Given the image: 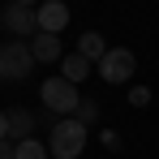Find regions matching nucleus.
<instances>
[{"instance_id":"obj_2","label":"nucleus","mask_w":159,"mask_h":159,"mask_svg":"<svg viewBox=\"0 0 159 159\" xmlns=\"http://www.w3.org/2000/svg\"><path fill=\"white\" fill-rule=\"evenodd\" d=\"M39 99H43V107L56 112V116H73L78 103H82V90L69 78H48L43 86H39Z\"/></svg>"},{"instance_id":"obj_5","label":"nucleus","mask_w":159,"mask_h":159,"mask_svg":"<svg viewBox=\"0 0 159 159\" xmlns=\"http://www.w3.org/2000/svg\"><path fill=\"white\" fill-rule=\"evenodd\" d=\"M0 22L9 26L13 39H34V34H39V13H34L30 4H13V0H9L4 13H0Z\"/></svg>"},{"instance_id":"obj_9","label":"nucleus","mask_w":159,"mask_h":159,"mask_svg":"<svg viewBox=\"0 0 159 159\" xmlns=\"http://www.w3.org/2000/svg\"><path fill=\"white\" fill-rule=\"evenodd\" d=\"M60 78H69L73 86L86 82V78H90V60H86L82 52H65V60H60Z\"/></svg>"},{"instance_id":"obj_14","label":"nucleus","mask_w":159,"mask_h":159,"mask_svg":"<svg viewBox=\"0 0 159 159\" xmlns=\"http://www.w3.org/2000/svg\"><path fill=\"white\" fill-rule=\"evenodd\" d=\"M9 138V112H0V142Z\"/></svg>"},{"instance_id":"obj_16","label":"nucleus","mask_w":159,"mask_h":159,"mask_svg":"<svg viewBox=\"0 0 159 159\" xmlns=\"http://www.w3.org/2000/svg\"><path fill=\"white\" fill-rule=\"evenodd\" d=\"M13 4H30V9H34V4H43V0H13Z\"/></svg>"},{"instance_id":"obj_12","label":"nucleus","mask_w":159,"mask_h":159,"mask_svg":"<svg viewBox=\"0 0 159 159\" xmlns=\"http://www.w3.org/2000/svg\"><path fill=\"white\" fill-rule=\"evenodd\" d=\"M78 120L90 129V125L99 120V103H95V99H82V103H78Z\"/></svg>"},{"instance_id":"obj_1","label":"nucleus","mask_w":159,"mask_h":159,"mask_svg":"<svg viewBox=\"0 0 159 159\" xmlns=\"http://www.w3.org/2000/svg\"><path fill=\"white\" fill-rule=\"evenodd\" d=\"M86 142H90V129L78 116H60L52 125V133H48V155L52 159H78L86 151Z\"/></svg>"},{"instance_id":"obj_11","label":"nucleus","mask_w":159,"mask_h":159,"mask_svg":"<svg viewBox=\"0 0 159 159\" xmlns=\"http://www.w3.org/2000/svg\"><path fill=\"white\" fill-rule=\"evenodd\" d=\"M13 159H48V146L39 138H26V142H13Z\"/></svg>"},{"instance_id":"obj_17","label":"nucleus","mask_w":159,"mask_h":159,"mask_svg":"<svg viewBox=\"0 0 159 159\" xmlns=\"http://www.w3.org/2000/svg\"><path fill=\"white\" fill-rule=\"evenodd\" d=\"M0 82H4V69H0Z\"/></svg>"},{"instance_id":"obj_6","label":"nucleus","mask_w":159,"mask_h":159,"mask_svg":"<svg viewBox=\"0 0 159 159\" xmlns=\"http://www.w3.org/2000/svg\"><path fill=\"white\" fill-rule=\"evenodd\" d=\"M34 13H39V30L43 34H60V30L69 26V4L65 0H43Z\"/></svg>"},{"instance_id":"obj_13","label":"nucleus","mask_w":159,"mask_h":159,"mask_svg":"<svg viewBox=\"0 0 159 159\" xmlns=\"http://www.w3.org/2000/svg\"><path fill=\"white\" fill-rule=\"evenodd\" d=\"M129 103L133 107H146V103H151V90H146V86H133V90H129Z\"/></svg>"},{"instance_id":"obj_10","label":"nucleus","mask_w":159,"mask_h":159,"mask_svg":"<svg viewBox=\"0 0 159 159\" xmlns=\"http://www.w3.org/2000/svg\"><path fill=\"white\" fill-rule=\"evenodd\" d=\"M73 52H82L90 65H99V60L107 56V43H103V34H99V30H86V34L78 39V48H73Z\"/></svg>"},{"instance_id":"obj_8","label":"nucleus","mask_w":159,"mask_h":159,"mask_svg":"<svg viewBox=\"0 0 159 159\" xmlns=\"http://www.w3.org/2000/svg\"><path fill=\"white\" fill-rule=\"evenodd\" d=\"M34 112L30 107H13L9 112V142H26V138H34Z\"/></svg>"},{"instance_id":"obj_3","label":"nucleus","mask_w":159,"mask_h":159,"mask_svg":"<svg viewBox=\"0 0 159 159\" xmlns=\"http://www.w3.org/2000/svg\"><path fill=\"white\" fill-rule=\"evenodd\" d=\"M0 69L9 82H26L34 69V52H30V39H9L0 48Z\"/></svg>"},{"instance_id":"obj_4","label":"nucleus","mask_w":159,"mask_h":159,"mask_svg":"<svg viewBox=\"0 0 159 159\" xmlns=\"http://www.w3.org/2000/svg\"><path fill=\"white\" fill-rule=\"evenodd\" d=\"M133 73H138V56H133L129 48H107V56L99 60V78L112 82V86L133 82Z\"/></svg>"},{"instance_id":"obj_18","label":"nucleus","mask_w":159,"mask_h":159,"mask_svg":"<svg viewBox=\"0 0 159 159\" xmlns=\"http://www.w3.org/2000/svg\"><path fill=\"white\" fill-rule=\"evenodd\" d=\"M0 13H4V9H0Z\"/></svg>"},{"instance_id":"obj_15","label":"nucleus","mask_w":159,"mask_h":159,"mask_svg":"<svg viewBox=\"0 0 159 159\" xmlns=\"http://www.w3.org/2000/svg\"><path fill=\"white\" fill-rule=\"evenodd\" d=\"M0 159H13V142H9V138L0 142Z\"/></svg>"},{"instance_id":"obj_7","label":"nucleus","mask_w":159,"mask_h":159,"mask_svg":"<svg viewBox=\"0 0 159 159\" xmlns=\"http://www.w3.org/2000/svg\"><path fill=\"white\" fill-rule=\"evenodd\" d=\"M30 52H34V65H52V60H65V43H60V34H34L30 39Z\"/></svg>"}]
</instances>
